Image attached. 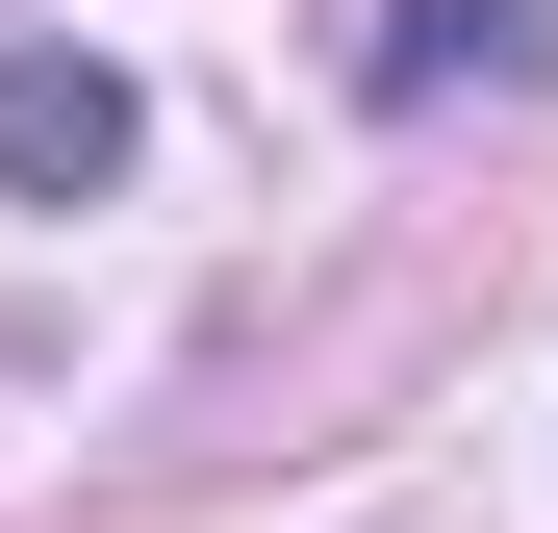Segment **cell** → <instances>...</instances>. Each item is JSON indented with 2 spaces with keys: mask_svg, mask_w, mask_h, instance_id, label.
<instances>
[{
  "mask_svg": "<svg viewBox=\"0 0 558 533\" xmlns=\"http://www.w3.org/2000/svg\"><path fill=\"white\" fill-rule=\"evenodd\" d=\"M0 178H26V204H102L128 178V76L102 51H0Z\"/></svg>",
  "mask_w": 558,
  "mask_h": 533,
  "instance_id": "obj_1",
  "label": "cell"
},
{
  "mask_svg": "<svg viewBox=\"0 0 558 533\" xmlns=\"http://www.w3.org/2000/svg\"><path fill=\"white\" fill-rule=\"evenodd\" d=\"M355 76H381V102H533V0H381Z\"/></svg>",
  "mask_w": 558,
  "mask_h": 533,
  "instance_id": "obj_2",
  "label": "cell"
}]
</instances>
